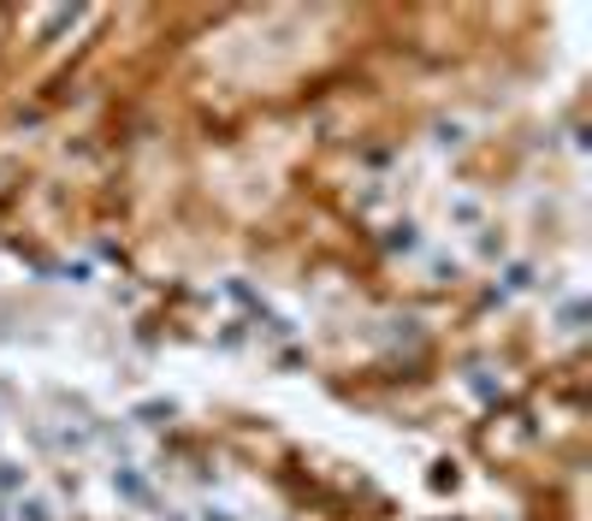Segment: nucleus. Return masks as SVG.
I'll use <instances>...</instances> for the list:
<instances>
[{
  "mask_svg": "<svg viewBox=\"0 0 592 521\" xmlns=\"http://www.w3.org/2000/svg\"><path fill=\"white\" fill-rule=\"evenodd\" d=\"M107 492H114L119 503H149V498H154V486H149V474H142L137 463H125V468L107 474Z\"/></svg>",
  "mask_w": 592,
  "mask_h": 521,
  "instance_id": "1",
  "label": "nucleus"
},
{
  "mask_svg": "<svg viewBox=\"0 0 592 521\" xmlns=\"http://www.w3.org/2000/svg\"><path fill=\"white\" fill-rule=\"evenodd\" d=\"M30 486H36V480H30V463H24V456H0V503L24 498Z\"/></svg>",
  "mask_w": 592,
  "mask_h": 521,
  "instance_id": "2",
  "label": "nucleus"
},
{
  "mask_svg": "<svg viewBox=\"0 0 592 521\" xmlns=\"http://www.w3.org/2000/svg\"><path fill=\"white\" fill-rule=\"evenodd\" d=\"M7 521H60V510H54V498H42L36 486H30L24 498L7 503Z\"/></svg>",
  "mask_w": 592,
  "mask_h": 521,
  "instance_id": "3",
  "label": "nucleus"
},
{
  "mask_svg": "<svg viewBox=\"0 0 592 521\" xmlns=\"http://www.w3.org/2000/svg\"><path fill=\"white\" fill-rule=\"evenodd\" d=\"M451 219H456L462 231H480V219H486V208H480L474 196H456V202H451Z\"/></svg>",
  "mask_w": 592,
  "mask_h": 521,
  "instance_id": "4",
  "label": "nucleus"
},
{
  "mask_svg": "<svg viewBox=\"0 0 592 521\" xmlns=\"http://www.w3.org/2000/svg\"><path fill=\"white\" fill-rule=\"evenodd\" d=\"M190 521H237V515L226 510V503H202V510H196V515H190Z\"/></svg>",
  "mask_w": 592,
  "mask_h": 521,
  "instance_id": "5",
  "label": "nucleus"
},
{
  "mask_svg": "<svg viewBox=\"0 0 592 521\" xmlns=\"http://www.w3.org/2000/svg\"><path fill=\"white\" fill-rule=\"evenodd\" d=\"M84 24V12H54V19H47V30H77Z\"/></svg>",
  "mask_w": 592,
  "mask_h": 521,
  "instance_id": "6",
  "label": "nucleus"
},
{
  "mask_svg": "<svg viewBox=\"0 0 592 521\" xmlns=\"http://www.w3.org/2000/svg\"><path fill=\"white\" fill-rule=\"evenodd\" d=\"M574 332H581V303L563 308V338H574Z\"/></svg>",
  "mask_w": 592,
  "mask_h": 521,
  "instance_id": "7",
  "label": "nucleus"
}]
</instances>
